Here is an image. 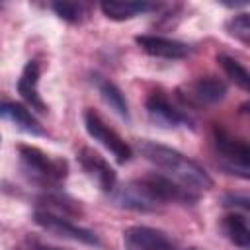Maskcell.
<instances>
[{
	"label": "cell",
	"instance_id": "17",
	"mask_svg": "<svg viewBox=\"0 0 250 250\" xmlns=\"http://www.w3.org/2000/svg\"><path fill=\"white\" fill-rule=\"evenodd\" d=\"M96 86H98V92H100V96L104 98V102H105L117 115H121L123 119H129V105H127V100H125V96L121 94V90H119L113 82H109V80H105V78H102V76H96Z\"/></svg>",
	"mask_w": 250,
	"mask_h": 250
},
{
	"label": "cell",
	"instance_id": "9",
	"mask_svg": "<svg viewBox=\"0 0 250 250\" xmlns=\"http://www.w3.org/2000/svg\"><path fill=\"white\" fill-rule=\"evenodd\" d=\"M146 111H148L150 119L154 123L162 125V127H180V125H188L189 123L188 113L178 109L162 92H154V94L148 96Z\"/></svg>",
	"mask_w": 250,
	"mask_h": 250
},
{
	"label": "cell",
	"instance_id": "19",
	"mask_svg": "<svg viewBox=\"0 0 250 250\" xmlns=\"http://www.w3.org/2000/svg\"><path fill=\"white\" fill-rule=\"evenodd\" d=\"M227 31L234 39L248 45V41H250V16L248 14H236L234 18H230L227 21Z\"/></svg>",
	"mask_w": 250,
	"mask_h": 250
},
{
	"label": "cell",
	"instance_id": "4",
	"mask_svg": "<svg viewBox=\"0 0 250 250\" xmlns=\"http://www.w3.org/2000/svg\"><path fill=\"white\" fill-rule=\"evenodd\" d=\"M113 199L117 205H121L125 209L141 211V213L156 211L158 207L166 205L148 176L139 178V180H131V182L123 184L121 188L113 189Z\"/></svg>",
	"mask_w": 250,
	"mask_h": 250
},
{
	"label": "cell",
	"instance_id": "16",
	"mask_svg": "<svg viewBox=\"0 0 250 250\" xmlns=\"http://www.w3.org/2000/svg\"><path fill=\"white\" fill-rule=\"evenodd\" d=\"M227 86L217 76H201L191 86V96L201 104H217L225 98Z\"/></svg>",
	"mask_w": 250,
	"mask_h": 250
},
{
	"label": "cell",
	"instance_id": "15",
	"mask_svg": "<svg viewBox=\"0 0 250 250\" xmlns=\"http://www.w3.org/2000/svg\"><path fill=\"white\" fill-rule=\"evenodd\" d=\"M223 230L234 246H238L242 250H246L250 246V229H248L246 213L232 211L227 217H223Z\"/></svg>",
	"mask_w": 250,
	"mask_h": 250
},
{
	"label": "cell",
	"instance_id": "22",
	"mask_svg": "<svg viewBox=\"0 0 250 250\" xmlns=\"http://www.w3.org/2000/svg\"><path fill=\"white\" fill-rule=\"evenodd\" d=\"M225 205L227 207H242L246 211L248 209V197L246 195H229L225 199Z\"/></svg>",
	"mask_w": 250,
	"mask_h": 250
},
{
	"label": "cell",
	"instance_id": "3",
	"mask_svg": "<svg viewBox=\"0 0 250 250\" xmlns=\"http://www.w3.org/2000/svg\"><path fill=\"white\" fill-rule=\"evenodd\" d=\"M213 146L219 158V164L240 178H248V160H250V148L246 141L230 135L229 131L215 127L213 129Z\"/></svg>",
	"mask_w": 250,
	"mask_h": 250
},
{
	"label": "cell",
	"instance_id": "1",
	"mask_svg": "<svg viewBox=\"0 0 250 250\" xmlns=\"http://www.w3.org/2000/svg\"><path fill=\"white\" fill-rule=\"evenodd\" d=\"M139 150L148 162H152L160 170V174H164L166 178L174 180L176 184L188 188L189 191L199 195L201 191L213 188L211 176L197 162H193L180 150L170 148L160 143H154V141H141Z\"/></svg>",
	"mask_w": 250,
	"mask_h": 250
},
{
	"label": "cell",
	"instance_id": "14",
	"mask_svg": "<svg viewBox=\"0 0 250 250\" xmlns=\"http://www.w3.org/2000/svg\"><path fill=\"white\" fill-rule=\"evenodd\" d=\"M37 209L39 211H47L51 215H59V217H66V219H76L82 215V209L80 205L66 197V195H61V193H47L39 199L37 203Z\"/></svg>",
	"mask_w": 250,
	"mask_h": 250
},
{
	"label": "cell",
	"instance_id": "8",
	"mask_svg": "<svg viewBox=\"0 0 250 250\" xmlns=\"http://www.w3.org/2000/svg\"><path fill=\"white\" fill-rule=\"evenodd\" d=\"M78 162H80L82 170L100 186V189H104V191L115 189V170L109 166V162L100 152L84 146L78 152Z\"/></svg>",
	"mask_w": 250,
	"mask_h": 250
},
{
	"label": "cell",
	"instance_id": "10",
	"mask_svg": "<svg viewBox=\"0 0 250 250\" xmlns=\"http://www.w3.org/2000/svg\"><path fill=\"white\" fill-rule=\"evenodd\" d=\"M135 41L145 53L160 59H184L189 53V47L186 43L162 35H139L135 37Z\"/></svg>",
	"mask_w": 250,
	"mask_h": 250
},
{
	"label": "cell",
	"instance_id": "5",
	"mask_svg": "<svg viewBox=\"0 0 250 250\" xmlns=\"http://www.w3.org/2000/svg\"><path fill=\"white\" fill-rule=\"evenodd\" d=\"M35 223L51 234L70 238L88 246H100V238L90 229H84L78 223H74V219H66V217H59V215H51L47 211L35 209Z\"/></svg>",
	"mask_w": 250,
	"mask_h": 250
},
{
	"label": "cell",
	"instance_id": "11",
	"mask_svg": "<svg viewBox=\"0 0 250 250\" xmlns=\"http://www.w3.org/2000/svg\"><path fill=\"white\" fill-rule=\"evenodd\" d=\"M39 74H41L39 62H37V61H27V64L23 66L21 76H20V80H18V92H20V96H21L33 109H37V111H47V105H45V102L41 100L39 90H37Z\"/></svg>",
	"mask_w": 250,
	"mask_h": 250
},
{
	"label": "cell",
	"instance_id": "18",
	"mask_svg": "<svg viewBox=\"0 0 250 250\" xmlns=\"http://www.w3.org/2000/svg\"><path fill=\"white\" fill-rule=\"evenodd\" d=\"M217 61H219L221 68L225 70V74H227L238 88L248 90L250 76H248V70L242 66V62H238L236 59H232V57H229V55H223V53L217 57Z\"/></svg>",
	"mask_w": 250,
	"mask_h": 250
},
{
	"label": "cell",
	"instance_id": "21",
	"mask_svg": "<svg viewBox=\"0 0 250 250\" xmlns=\"http://www.w3.org/2000/svg\"><path fill=\"white\" fill-rule=\"evenodd\" d=\"M16 250H62V248H57V246H49V244H43L39 240H25L21 246H18Z\"/></svg>",
	"mask_w": 250,
	"mask_h": 250
},
{
	"label": "cell",
	"instance_id": "2",
	"mask_svg": "<svg viewBox=\"0 0 250 250\" xmlns=\"http://www.w3.org/2000/svg\"><path fill=\"white\" fill-rule=\"evenodd\" d=\"M18 152H20L21 172L29 182L39 184L43 188H57L64 182L68 174V164L62 158L51 156L39 150L37 146H27V145H20Z\"/></svg>",
	"mask_w": 250,
	"mask_h": 250
},
{
	"label": "cell",
	"instance_id": "20",
	"mask_svg": "<svg viewBox=\"0 0 250 250\" xmlns=\"http://www.w3.org/2000/svg\"><path fill=\"white\" fill-rule=\"evenodd\" d=\"M55 10V14L64 20V21H70V23H78L84 16V6L82 4H76V2H55L51 6Z\"/></svg>",
	"mask_w": 250,
	"mask_h": 250
},
{
	"label": "cell",
	"instance_id": "6",
	"mask_svg": "<svg viewBox=\"0 0 250 250\" xmlns=\"http://www.w3.org/2000/svg\"><path fill=\"white\" fill-rule=\"evenodd\" d=\"M84 125H86L88 135L96 139L100 145H104L115 156L117 162H127L131 158V146L102 119L100 113H96L94 109H88L84 113Z\"/></svg>",
	"mask_w": 250,
	"mask_h": 250
},
{
	"label": "cell",
	"instance_id": "13",
	"mask_svg": "<svg viewBox=\"0 0 250 250\" xmlns=\"http://www.w3.org/2000/svg\"><path fill=\"white\" fill-rule=\"evenodd\" d=\"M102 12L105 18L115 20V21H125L131 20L139 14H145L148 10H152L154 6L148 2H131V0H109V2H102L100 4Z\"/></svg>",
	"mask_w": 250,
	"mask_h": 250
},
{
	"label": "cell",
	"instance_id": "7",
	"mask_svg": "<svg viewBox=\"0 0 250 250\" xmlns=\"http://www.w3.org/2000/svg\"><path fill=\"white\" fill-rule=\"evenodd\" d=\"M123 246L125 250H193L180 248L166 232L143 225L129 227L123 232Z\"/></svg>",
	"mask_w": 250,
	"mask_h": 250
},
{
	"label": "cell",
	"instance_id": "12",
	"mask_svg": "<svg viewBox=\"0 0 250 250\" xmlns=\"http://www.w3.org/2000/svg\"><path fill=\"white\" fill-rule=\"evenodd\" d=\"M0 119L10 121L16 127H20L21 131L31 133V135L43 133L37 119L31 115V111L27 107H23L21 104H16V102H0Z\"/></svg>",
	"mask_w": 250,
	"mask_h": 250
}]
</instances>
